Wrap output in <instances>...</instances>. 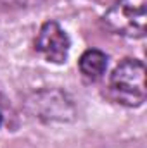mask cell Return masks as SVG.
Instances as JSON below:
<instances>
[{
    "label": "cell",
    "mask_w": 147,
    "mask_h": 148,
    "mask_svg": "<svg viewBox=\"0 0 147 148\" xmlns=\"http://www.w3.org/2000/svg\"><path fill=\"white\" fill-rule=\"evenodd\" d=\"M80 73L83 74L87 79L90 81H95L99 79L102 74L106 73V67H107V55L101 50H87L83 52V55L80 57Z\"/></svg>",
    "instance_id": "obj_4"
},
{
    "label": "cell",
    "mask_w": 147,
    "mask_h": 148,
    "mask_svg": "<svg viewBox=\"0 0 147 148\" xmlns=\"http://www.w3.org/2000/svg\"><path fill=\"white\" fill-rule=\"evenodd\" d=\"M2 117H3V114H2V102H0V124H2Z\"/></svg>",
    "instance_id": "obj_6"
},
{
    "label": "cell",
    "mask_w": 147,
    "mask_h": 148,
    "mask_svg": "<svg viewBox=\"0 0 147 148\" xmlns=\"http://www.w3.org/2000/svg\"><path fill=\"white\" fill-rule=\"evenodd\" d=\"M104 26L121 36L144 38L147 23V0H119L104 14Z\"/></svg>",
    "instance_id": "obj_2"
},
{
    "label": "cell",
    "mask_w": 147,
    "mask_h": 148,
    "mask_svg": "<svg viewBox=\"0 0 147 148\" xmlns=\"http://www.w3.org/2000/svg\"><path fill=\"white\" fill-rule=\"evenodd\" d=\"M3 2L5 5H10V7H31V5H37L42 0H0Z\"/></svg>",
    "instance_id": "obj_5"
},
{
    "label": "cell",
    "mask_w": 147,
    "mask_h": 148,
    "mask_svg": "<svg viewBox=\"0 0 147 148\" xmlns=\"http://www.w3.org/2000/svg\"><path fill=\"white\" fill-rule=\"evenodd\" d=\"M112 98L126 107H139L146 102V66L137 59H125L114 67L109 79Z\"/></svg>",
    "instance_id": "obj_1"
},
{
    "label": "cell",
    "mask_w": 147,
    "mask_h": 148,
    "mask_svg": "<svg viewBox=\"0 0 147 148\" xmlns=\"http://www.w3.org/2000/svg\"><path fill=\"white\" fill-rule=\"evenodd\" d=\"M35 45L45 60L54 62V64H62L68 59L71 40L68 36V33L59 26V23L47 21L40 28Z\"/></svg>",
    "instance_id": "obj_3"
}]
</instances>
